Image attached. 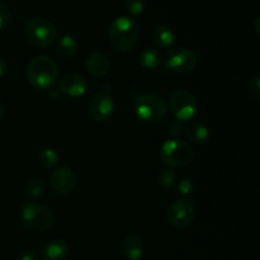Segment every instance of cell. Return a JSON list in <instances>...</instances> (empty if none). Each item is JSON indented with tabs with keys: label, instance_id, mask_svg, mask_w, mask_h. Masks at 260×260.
<instances>
[{
	"label": "cell",
	"instance_id": "1",
	"mask_svg": "<svg viewBox=\"0 0 260 260\" xmlns=\"http://www.w3.org/2000/svg\"><path fill=\"white\" fill-rule=\"evenodd\" d=\"M27 78L35 88L48 89L57 81L58 68L47 56H36L27 66Z\"/></svg>",
	"mask_w": 260,
	"mask_h": 260
},
{
	"label": "cell",
	"instance_id": "2",
	"mask_svg": "<svg viewBox=\"0 0 260 260\" xmlns=\"http://www.w3.org/2000/svg\"><path fill=\"white\" fill-rule=\"evenodd\" d=\"M108 37L112 46L117 51L126 52L131 50L136 43L139 37V27L131 18L118 17L109 25Z\"/></svg>",
	"mask_w": 260,
	"mask_h": 260
},
{
	"label": "cell",
	"instance_id": "3",
	"mask_svg": "<svg viewBox=\"0 0 260 260\" xmlns=\"http://www.w3.org/2000/svg\"><path fill=\"white\" fill-rule=\"evenodd\" d=\"M25 35L29 42L36 47L45 48L52 45L56 40L57 30L48 19L42 17H35L25 24Z\"/></svg>",
	"mask_w": 260,
	"mask_h": 260
},
{
	"label": "cell",
	"instance_id": "4",
	"mask_svg": "<svg viewBox=\"0 0 260 260\" xmlns=\"http://www.w3.org/2000/svg\"><path fill=\"white\" fill-rule=\"evenodd\" d=\"M194 156L193 147L182 140H168L160 150V159L169 167H184Z\"/></svg>",
	"mask_w": 260,
	"mask_h": 260
},
{
	"label": "cell",
	"instance_id": "5",
	"mask_svg": "<svg viewBox=\"0 0 260 260\" xmlns=\"http://www.w3.org/2000/svg\"><path fill=\"white\" fill-rule=\"evenodd\" d=\"M135 112L141 121L155 123L161 121L167 114V104L155 94H145L135 103Z\"/></svg>",
	"mask_w": 260,
	"mask_h": 260
},
{
	"label": "cell",
	"instance_id": "6",
	"mask_svg": "<svg viewBox=\"0 0 260 260\" xmlns=\"http://www.w3.org/2000/svg\"><path fill=\"white\" fill-rule=\"evenodd\" d=\"M169 108L177 121L187 122L197 114L198 103L192 93L184 89H178L170 94Z\"/></svg>",
	"mask_w": 260,
	"mask_h": 260
},
{
	"label": "cell",
	"instance_id": "7",
	"mask_svg": "<svg viewBox=\"0 0 260 260\" xmlns=\"http://www.w3.org/2000/svg\"><path fill=\"white\" fill-rule=\"evenodd\" d=\"M22 220L28 229L37 233L47 231L53 225L52 212L38 203H27L23 206Z\"/></svg>",
	"mask_w": 260,
	"mask_h": 260
},
{
	"label": "cell",
	"instance_id": "8",
	"mask_svg": "<svg viewBox=\"0 0 260 260\" xmlns=\"http://www.w3.org/2000/svg\"><path fill=\"white\" fill-rule=\"evenodd\" d=\"M162 61L169 70L175 73H190L197 66V55L190 48L175 47L165 52Z\"/></svg>",
	"mask_w": 260,
	"mask_h": 260
},
{
	"label": "cell",
	"instance_id": "9",
	"mask_svg": "<svg viewBox=\"0 0 260 260\" xmlns=\"http://www.w3.org/2000/svg\"><path fill=\"white\" fill-rule=\"evenodd\" d=\"M114 111V103L111 95V85L104 84L102 90L89 102V112L96 122H106L111 118Z\"/></svg>",
	"mask_w": 260,
	"mask_h": 260
},
{
	"label": "cell",
	"instance_id": "10",
	"mask_svg": "<svg viewBox=\"0 0 260 260\" xmlns=\"http://www.w3.org/2000/svg\"><path fill=\"white\" fill-rule=\"evenodd\" d=\"M196 217V207L187 200L175 201L167 211V220L175 229H184L193 222Z\"/></svg>",
	"mask_w": 260,
	"mask_h": 260
},
{
	"label": "cell",
	"instance_id": "11",
	"mask_svg": "<svg viewBox=\"0 0 260 260\" xmlns=\"http://www.w3.org/2000/svg\"><path fill=\"white\" fill-rule=\"evenodd\" d=\"M86 88H88L86 79L83 75L76 73L66 74V75H63L61 78L60 83H58L60 93L71 96V98L84 95L86 91Z\"/></svg>",
	"mask_w": 260,
	"mask_h": 260
},
{
	"label": "cell",
	"instance_id": "12",
	"mask_svg": "<svg viewBox=\"0 0 260 260\" xmlns=\"http://www.w3.org/2000/svg\"><path fill=\"white\" fill-rule=\"evenodd\" d=\"M51 187L57 194H68L71 192L75 183V177L70 168L60 167L51 175Z\"/></svg>",
	"mask_w": 260,
	"mask_h": 260
},
{
	"label": "cell",
	"instance_id": "13",
	"mask_svg": "<svg viewBox=\"0 0 260 260\" xmlns=\"http://www.w3.org/2000/svg\"><path fill=\"white\" fill-rule=\"evenodd\" d=\"M122 251L126 259L141 260L144 255V246L141 239L135 234H128L122 240Z\"/></svg>",
	"mask_w": 260,
	"mask_h": 260
},
{
	"label": "cell",
	"instance_id": "14",
	"mask_svg": "<svg viewBox=\"0 0 260 260\" xmlns=\"http://www.w3.org/2000/svg\"><path fill=\"white\" fill-rule=\"evenodd\" d=\"M69 255V245L63 240H52L42 249L45 260H63Z\"/></svg>",
	"mask_w": 260,
	"mask_h": 260
},
{
	"label": "cell",
	"instance_id": "15",
	"mask_svg": "<svg viewBox=\"0 0 260 260\" xmlns=\"http://www.w3.org/2000/svg\"><path fill=\"white\" fill-rule=\"evenodd\" d=\"M86 69L89 73L96 78H102L109 70V60L103 53H93L86 60Z\"/></svg>",
	"mask_w": 260,
	"mask_h": 260
},
{
	"label": "cell",
	"instance_id": "16",
	"mask_svg": "<svg viewBox=\"0 0 260 260\" xmlns=\"http://www.w3.org/2000/svg\"><path fill=\"white\" fill-rule=\"evenodd\" d=\"M184 134L189 141L194 144H202L207 141L210 137V129L201 122H192L187 127H184Z\"/></svg>",
	"mask_w": 260,
	"mask_h": 260
},
{
	"label": "cell",
	"instance_id": "17",
	"mask_svg": "<svg viewBox=\"0 0 260 260\" xmlns=\"http://www.w3.org/2000/svg\"><path fill=\"white\" fill-rule=\"evenodd\" d=\"M140 63L142 68L147 69V70H155L159 68L162 62V56L155 48H145L141 53H140Z\"/></svg>",
	"mask_w": 260,
	"mask_h": 260
},
{
	"label": "cell",
	"instance_id": "18",
	"mask_svg": "<svg viewBox=\"0 0 260 260\" xmlns=\"http://www.w3.org/2000/svg\"><path fill=\"white\" fill-rule=\"evenodd\" d=\"M152 40H154L155 45H157L159 47H169L174 43L175 41V35L169 27H157L156 29L152 33Z\"/></svg>",
	"mask_w": 260,
	"mask_h": 260
},
{
	"label": "cell",
	"instance_id": "19",
	"mask_svg": "<svg viewBox=\"0 0 260 260\" xmlns=\"http://www.w3.org/2000/svg\"><path fill=\"white\" fill-rule=\"evenodd\" d=\"M57 50L63 57H73L78 52V43L71 36H63L57 43Z\"/></svg>",
	"mask_w": 260,
	"mask_h": 260
},
{
	"label": "cell",
	"instance_id": "20",
	"mask_svg": "<svg viewBox=\"0 0 260 260\" xmlns=\"http://www.w3.org/2000/svg\"><path fill=\"white\" fill-rule=\"evenodd\" d=\"M40 162L42 167L51 169V168H53L57 165L58 154L53 149L42 150L40 154Z\"/></svg>",
	"mask_w": 260,
	"mask_h": 260
},
{
	"label": "cell",
	"instance_id": "21",
	"mask_svg": "<svg viewBox=\"0 0 260 260\" xmlns=\"http://www.w3.org/2000/svg\"><path fill=\"white\" fill-rule=\"evenodd\" d=\"M175 179H177V174L170 168H164V169L159 170V173H157V182L164 188L172 187L175 183Z\"/></svg>",
	"mask_w": 260,
	"mask_h": 260
},
{
	"label": "cell",
	"instance_id": "22",
	"mask_svg": "<svg viewBox=\"0 0 260 260\" xmlns=\"http://www.w3.org/2000/svg\"><path fill=\"white\" fill-rule=\"evenodd\" d=\"M43 192V183L38 179H33L28 182L25 185V193L29 198H37L42 194Z\"/></svg>",
	"mask_w": 260,
	"mask_h": 260
},
{
	"label": "cell",
	"instance_id": "23",
	"mask_svg": "<svg viewBox=\"0 0 260 260\" xmlns=\"http://www.w3.org/2000/svg\"><path fill=\"white\" fill-rule=\"evenodd\" d=\"M124 8L132 15H141L145 10L144 0H124Z\"/></svg>",
	"mask_w": 260,
	"mask_h": 260
},
{
	"label": "cell",
	"instance_id": "24",
	"mask_svg": "<svg viewBox=\"0 0 260 260\" xmlns=\"http://www.w3.org/2000/svg\"><path fill=\"white\" fill-rule=\"evenodd\" d=\"M10 23V10L5 4L0 3V30L7 29Z\"/></svg>",
	"mask_w": 260,
	"mask_h": 260
},
{
	"label": "cell",
	"instance_id": "25",
	"mask_svg": "<svg viewBox=\"0 0 260 260\" xmlns=\"http://www.w3.org/2000/svg\"><path fill=\"white\" fill-rule=\"evenodd\" d=\"M196 189V185L193 183V180L190 179H182L178 184V190L182 193L183 196H189L194 192Z\"/></svg>",
	"mask_w": 260,
	"mask_h": 260
},
{
	"label": "cell",
	"instance_id": "26",
	"mask_svg": "<svg viewBox=\"0 0 260 260\" xmlns=\"http://www.w3.org/2000/svg\"><path fill=\"white\" fill-rule=\"evenodd\" d=\"M168 132L172 135L173 137H178L182 134H184V124L180 121H174L169 124L168 127Z\"/></svg>",
	"mask_w": 260,
	"mask_h": 260
},
{
	"label": "cell",
	"instance_id": "27",
	"mask_svg": "<svg viewBox=\"0 0 260 260\" xmlns=\"http://www.w3.org/2000/svg\"><path fill=\"white\" fill-rule=\"evenodd\" d=\"M249 93H250L251 95L256 99V101H259V98H260V78L259 76H255V78H253L250 80V83H249Z\"/></svg>",
	"mask_w": 260,
	"mask_h": 260
},
{
	"label": "cell",
	"instance_id": "28",
	"mask_svg": "<svg viewBox=\"0 0 260 260\" xmlns=\"http://www.w3.org/2000/svg\"><path fill=\"white\" fill-rule=\"evenodd\" d=\"M19 260H38V259L33 251H23V253L20 254Z\"/></svg>",
	"mask_w": 260,
	"mask_h": 260
},
{
	"label": "cell",
	"instance_id": "29",
	"mask_svg": "<svg viewBox=\"0 0 260 260\" xmlns=\"http://www.w3.org/2000/svg\"><path fill=\"white\" fill-rule=\"evenodd\" d=\"M7 69H8V65L5 63V61L3 60V58H0V78L7 73Z\"/></svg>",
	"mask_w": 260,
	"mask_h": 260
},
{
	"label": "cell",
	"instance_id": "30",
	"mask_svg": "<svg viewBox=\"0 0 260 260\" xmlns=\"http://www.w3.org/2000/svg\"><path fill=\"white\" fill-rule=\"evenodd\" d=\"M4 113H5V108H4V106L2 104V102H0V119L3 118Z\"/></svg>",
	"mask_w": 260,
	"mask_h": 260
},
{
	"label": "cell",
	"instance_id": "31",
	"mask_svg": "<svg viewBox=\"0 0 260 260\" xmlns=\"http://www.w3.org/2000/svg\"><path fill=\"white\" fill-rule=\"evenodd\" d=\"M259 17L256 18V20H255V29H256V35H259Z\"/></svg>",
	"mask_w": 260,
	"mask_h": 260
}]
</instances>
